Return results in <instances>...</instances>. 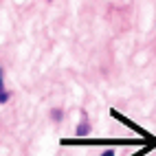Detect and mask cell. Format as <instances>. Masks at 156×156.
I'll return each instance as SVG.
<instances>
[{
	"label": "cell",
	"instance_id": "obj_6",
	"mask_svg": "<svg viewBox=\"0 0 156 156\" xmlns=\"http://www.w3.org/2000/svg\"><path fill=\"white\" fill-rule=\"evenodd\" d=\"M101 156H114V152H112V150H106V152H103Z\"/></svg>",
	"mask_w": 156,
	"mask_h": 156
},
{
	"label": "cell",
	"instance_id": "obj_2",
	"mask_svg": "<svg viewBox=\"0 0 156 156\" xmlns=\"http://www.w3.org/2000/svg\"><path fill=\"white\" fill-rule=\"evenodd\" d=\"M79 136H86V134L90 132V126H88V117H86V112H81V123L77 126V130H75Z\"/></svg>",
	"mask_w": 156,
	"mask_h": 156
},
{
	"label": "cell",
	"instance_id": "obj_1",
	"mask_svg": "<svg viewBox=\"0 0 156 156\" xmlns=\"http://www.w3.org/2000/svg\"><path fill=\"white\" fill-rule=\"evenodd\" d=\"M141 141H88V139H62V145H139Z\"/></svg>",
	"mask_w": 156,
	"mask_h": 156
},
{
	"label": "cell",
	"instance_id": "obj_4",
	"mask_svg": "<svg viewBox=\"0 0 156 156\" xmlns=\"http://www.w3.org/2000/svg\"><path fill=\"white\" fill-rule=\"evenodd\" d=\"M152 147H156V143H150V145H145V147H143V150H141V152H136V154H132V156H143V154H145V152H150V150H152Z\"/></svg>",
	"mask_w": 156,
	"mask_h": 156
},
{
	"label": "cell",
	"instance_id": "obj_3",
	"mask_svg": "<svg viewBox=\"0 0 156 156\" xmlns=\"http://www.w3.org/2000/svg\"><path fill=\"white\" fill-rule=\"evenodd\" d=\"M7 101H9V92L5 88V73L0 68V103H7Z\"/></svg>",
	"mask_w": 156,
	"mask_h": 156
},
{
	"label": "cell",
	"instance_id": "obj_5",
	"mask_svg": "<svg viewBox=\"0 0 156 156\" xmlns=\"http://www.w3.org/2000/svg\"><path fill=\"white\" fill-rule=\"evenodd\" d=\"M51 117H53V121H59V119H62V112H59V110H53Z\"/></svg>",
	"mask_w": 156,
	"mask_h": 156
}]
</instances>
